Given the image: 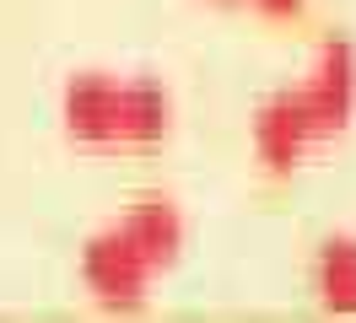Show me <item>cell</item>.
<instances>
[{
  "label": "cell",
  "mask_w": 356,
  "mask_h": 323,
  "mask_svg": "<svg viewBox=\"0 0 356 323\" xmlns=\"http://www.w3.org/2000/svg\"><path fill=\"white\" fill-rule=\"evenodd\" d=\"M351 119H356V38L330 33L313 49L308 76L259 103L248 140H254L259 167L286 178L308 151H318L334 135H346Z\"/></svg>",
  "instance_id": "obj_1"
},
{
  "label": "cell",
  "mask_w": 356,
  "mask_h": 323,
  "mask_svg": "<svg viewBox=\"0 0 356 323\" xmlns=\"http://www.w3.org/2000/svg\"><path fill=\"white\" fill-rule=\"evenodd\" d=\"M178 254H184V215H178V205L162 199V194H146L119 221H108L103 232L87 237V248H81V285L108 313H135L146 301V291H152V280L178 264Z\"/></svg>",
  "instance_id": "obj_2"
},
{
  "label": "cell",
  "mask_w": 356,
  "mask_h": 323,
  "mask_svg": "<svg viewBox=\"0 0 356 323\" xmlns=\"http://www.w3.org/2000/svg\"><path fill=\"white\" fill-rule=\"evenodd\" d=\"M60 119L65 135L87 151H152L173 135V97L156 81L81 70L60 92Z\"/></svg>",
  "instance_id": "obj_3"
},
{
  "label": "cell",
  "mask_w": 356,
  "mask_h": 323,
  "mask_svg": "<svg viewBox=\"0 0 356 323\" xmlns=\"http://www.w3.org/2000/svg\"><path fill=\"white\" fill-rule=\"evenodd\" d=\"M313 297L334 318H356V237H324L313 258Z\"/></svg>",
  "instance_id": "obj_4"
},
{
  "label": "cell",
  "mask_w": 356,
  "mask_h": 323,
  "mask_svg": "<svg viewBox=\"0 0 356 323\" xmlns=\"http://www.w3.org/2000/svg\"><path fill=\"white\" fill-rule=\"evenodd\" d=\"M222 6H243V11H259L270 22H291L308 11V0H222Z\"/></svg>",
  "instance_id": "obj_5"
}]
</instances>
